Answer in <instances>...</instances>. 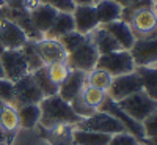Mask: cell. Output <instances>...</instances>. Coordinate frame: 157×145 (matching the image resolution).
<instances>
[{
	"mask_svg": "<svg viewBox=\"0 0 157 145\" xmlns=\"http://www.w3.org/2000/svg\"><path fill=\"white\" fill-rule=\"evenodd\" d=\"M130 55L134 58L135 66H152L157 65V36L135 39L130 47Z\"/></svg>",
	"mask_w": 157,
	"mask_h": 145,
	"instance_id": "obj_11",
	"label": "cell"
},
{
	"mask_svg": "<svg viewBox=\"0 0 157 145\" xmlns=\"http://www.w3.org/2000/svg\"><path fill=\"white\" fill-rule=\"evenodd\" d=\"M75 30L74 25V19L71 13H64V11H58V14L54 21V24L50 25V29L47 30V33L44 35V38H52V39H58L60 36L66 35L69 32Z\"/></svg>",
	"mask_w": 157,
	"mask_h": 145,
	"instance_id": "obj_21",
	"label": "cell"
},
{
	"mask_svg": "<svg viewBox=\"0 0 157 145\" xmlns=\"http://www.w3.org/2000/svg\"><path fill=\"white\" fill-rule=\"evenodd\" d=\"M107 145H141V143H140V140L137 137H134L130 133L123 131V133L113 134Z\"/></svg>",
	"mask_w": 157,
	"mask_h": 145,
	"instance_id": "obj_35",
	"label": "cell"
},
{
	"mask_svg": "<svg viewBox=\"0 0 157 145\" xmlns=\"http://www.w3.org/2000/svg\"><path fill=\"white\" fill-rule=\"evenodd\" d=\"M35 82L38 85V88L41 90L43 96H54V95H58V85L52 82V79L49 77V73H47V68L46 66H41L32 73Z\"/></svg>",
	"mask_w": 157,
	"mask_h": 145,
	"instance_id": "obj_26",
	"label": "cell"
},
{
	"mask_svg": "<svg viewBox=\"0 0 157 145\" xmlns=\"http://www.w3.org/2000/svg\"><path fill=\"white\" fill-rule=\"evenodd\" d=\"M29 13H30V19L35 25V29L39 33H43V36L47 33V30L50 29V25L54 24L58 14V11L54 6H49L44 3H36L35 6L29 10Z\"/></svg>",
	"mask_w": 157,
	"mask_h": 145,
	"instance_id": "obj_16",
	"label": "cell"
},
{
	"mask_svg": "<svg viewBox=\"0 0 157 145\" xmlns=\"http://www.w3.org/2000/svg\"><path fill=\"white\" fill-rule=\"evenodd\" d=\"M36 50L39 57H41L44 65H52L57 62H66L68 52L64 50L61 43L58 39H52V38H43L39 41H35Z\"/></svg>",
	"mask_w": 157,
	"mask_h": 145,
	"instance_id": "obj_13",
	"label": "cell"
},
{
	"mask_svg": "<svg viewBox=\"0 0 157 145\" xmlns=\"http://www.w3.org/2000/svg\"><path fill=\"white\" fill-rule=\"evenodd\" d=\"M17 115H19V125L22 129H35L39 123V104H25V106L17 107Z\"/></svg>",
	"mask_w": 157,
	"mask_h": 145,
	"instance_id": "obj_25",
	"label": "cell"
},
{
	"mask_svg": "<svg viewBox=\"0 0 157 145\" xmlns=\"http://www.w3.org/2000/svg\"><path fill=\"white\" fill-rule=\"evenodd\" d=\"M75 128L86 129V131H96V133H104V134H110V136L126 131V128L115 117H112L107 112H102V111H96L93 115L82 118L75 125Z\"/></svg>",
	"mask_w": 157,
	"mask_h": 145,
	"instance_id": "obj_5",
	"label": "cell"
},
{
	"mask_svg": "<svg viewBox=\"0 0 157 145\" xmlns=\"http://www.w3.org/2000/svg\"><path fill=\"white\" fill-rule=\"evenodd\" d=\"M36 3H44L49 6H54L57 11H64V13H72L75 8V3L72 0H27L25 2V10H30Z\"/></svg>",
	"mask_w": 157,
	"mask_h": 145,
	"instance_id": "obj_32",
	"label": "cell"
},
{
	"mask_svg": "<svg viewBox=\"0 0 157 145\" xmlns=\"http://www.w3.org/2000/svg\"><path fill=\"white\" fill-rule=\"evenodd\" d=\"M5 77V73H3V68H2V63H0V79Z\"/></svg>",
	"mask_w": 157,
	"mask_h": 145,
	"instance_id": "obj_43",
	"label": "cell"
},
{
	"mask_svg": "<svg viewBox=\"0 0 157 145\" xmlns=\"http://www.w3.org/2000/svg\"><path fill=\"white\" fill-rule=\"evenodd\" d=\"M102 27L116 39V43L120 44L121 49L130 50V47L134 46L135 36H134L132 29H130V25L127 22L118 19V21H113V22H109V24H104Z\"/></svg>",
	"mask_w": 157,
	"mask_h": 145,
	"instance_id": "obj_17",
	"label": "cell"
},
{
	"mask_svg": "<svg viewBox=\"0 0 157 145\" xmlns=\"http://www.w3.org/2000/svg\"><path fill=\"white\" fill-rule=\"evenodd\" d=\"M71 14L74 19L75 32L82 35H90L96 27H99L94 5H75Z\"/></svg>",
	"mask_w": 157,
	"mask_h": 145,
	"instance_id": "obj_12",
	"label": "cell"
},
{
	"mask_svg": "<svg viewBox=\"0 0 157 145\" xmlns=\"http://www.w3.org/2000/svg\"><path fill=\"white\" fill-rule=\"evenodd\" d=\"M5 104H6V103H3L2 99H0V112H2V109L5 107Z\"/></svg>",
	"mask_w": 157,
	"mask_h": 145,
	"instance_id": "obj_45",
	"label": "cell"
},
{
	"mask_svg": "<svg viewBox=\"0 0 157 145\" xmlns=\"http://www.w3.org/2000/svg\"><path fill=\"white\" fill-rule=\"evenodd\" d=\"M43 98L44 96L41 90L38 88L32 73L22 76L14 82V103H13V106L16 109L25 106V104H39Z\"/></svg>",
	"mask_w": 157,
	"mask_h": 145,
	"instance_id": "obj_9",
	"label": "cell"
},
{
	"mask_svg": "<svg viewBox=\"0 0 157 145\" xmlns=\"http://www.w3.org/2000/svg\"><path fill=\"white\" fill-rule=\"evenodd\" d=\"M0 18H2V11H0Z\"/></svg>",
	"mask_w": 157,
	"mask_h": 145,
	"instance_id": "obj_49",
	"label": "cell"
},
{
	"mask_svg": "<svg viewBox=\"0 0 157 145\" xmlns=\"http://www.w3.org/2000/svg\"><path fill=\"white\" fill-rule=\"evenodd\" d=\"M3 142H6V136L3 133V129L0 128V143H3Z\"/></svg>",
	"mask_w": 157,
	"mask_h": 145,
	"instance_id": "obj_41",
	"label": "cell"
},
{
	"mask_svg": "<svg viewBox=\"0 0 157 145\" xmlns=\"http://www.w3.org/2000/svg\"><path fill=\"white\" fill-rule=\"evenodd\" d=\"M110 137V134L78 129L75 126L72 129V145H107Z\"/></svg>",
	"mask_w": 157,
	"mask_h": 145,
	"instance_id": "obj_23",
	"label": "cell"
},
{
	"mask_svg": "<svg viewBox=\"0 0 157 145\" xmlns=\"http://www.w3.org/2000/svg\"><path fill=\"white\" fill-rule=\"evenodd\" d=\"M96 2H99V0H93V3H96Z\"/></svg>",
	"mask_w": 157,
	"mask_h": 145,
	"instance_id": "obj_47",
	"label": "cell"
},
{
	"mask_svg": "<svg viewBox=\"0 0 157 145\" xmlns=\"http://www.w3.org/2000/svg\"><path fill=\"white\" fill-rule=\"evenodd\" d=\"M141 90H143L141 79L135 71H132V73L113 77L112 84L107 90V96L118 103V101H121V99L137 93V91H141Z\"/></svg>",
	"mask_w": 157,
	"mask_h": 145,
	"instance_id": "obj_6",
	"label": "cell"
},
{
	"mask_svg": "<svg viewBox=\"0 0 157 145\" xmlns=\"http://www.w3.org/2000/svg\"><path fill=\"white\" fill-rule=\"evenodd\" d=\"M0 39L5 49H21L29 38L14 22L0 18Z\"/></svg>",
	"mask_w": 157,
	"mask_h": 145,
	"instance_id": "obj_15",
	"label": "cell"
},
{
	"mask_svg": "<svg viewBox=\"0 0 157 145\" xmlns=\"http://www.w3.org/2000/svg\"><path fill=\"white\" fill-rule=\"evenodd\" d=\"M85 84H86V73L78 70H71L69 76L58 85V96L66 103H71L82 91Z\"/></svg>",
	"mask_w": 157,
	"mask_h": 145,
	"instance_id": "obj_14",
	"label": "cell"
},
{
	"mask_svg": "<svg viewBox=\"0 0 157 145\" xmlns=\"http://www.w3.org/2000/svg\"><path fill=\"white\" fill-rule=\"evenodd\" d=\"M49 77L52 79V82L60 85L64 79H66L71 73V68L66 62H57V63H52V65H46Z\"/></svg>",
	"mask_w": 157,
	"mask_h": 145,
	"instance_id": "obj_29",
	"label": "cell"
},
{
	"mask_svg": "<svg viewBox=\"0 0 157 145\" xmlns=\"http://www.w3.org/2000/svg\"><path fill=\"white\" fill-rule=\"evenodd\" d=\"M112 76L104 71V70H99V68H94L91 70L90 73H86V85H91V87H96L99 90H104L107 93V90L112 84Z\"/></svg>",
	"mask_w": 157,
	"mask_h": 145,
	"instance_id": "obj_28",
	"label": "cell"
},
{
	"mask_svg": "<svg viewBox=\"0 0 157 145\" xmlns=\"http://www.w3.org/2000/svg\"><path fill=\"white\" fill-rule=\"evenodd\" d=\"M27 0H0V6H5L10 10H25Z\"/></svg>",
	"mask_w": 157,
	"mask_h": 145,
	"instance_id": "obj_37",
	"label": "cell"
},
{
	"mask_svg": "<svg viewBox=\"0 0 157 145\" xmlns=\"http://www.w3.org/2000/svg\"><path fill=\"white\" fill-rule=\"evenodd\" d=\"M86 38L88 35H82V33H78V32H69L66 35H63L58 38V41L61 43V46L64 47V50L68 52V54H71L72 50H75L78 46H82L85 41H86Z\"/></svg>",
	"mask_w": 157,
	"mask_h": 145,
	"instance_id": "obj_31",
	"label": "cell"
},
{
	"mask_svg": "<svg viewBox=\"0 0 157 145\" xmlns=\"http://www.w3.org/2000/svg\"><path fill=\"white\" fill-rule=\"evenodd\" d=\"M3 50H6V49H5V46H3V43H2V39H0V55L3 54Z\"/></svg>",
	"mask_w": 157,
	"mask_h": 145,
	"instance_id": "obj_42",
	"label": "cell"
},
{
	"mask_svg": "<svg viewBox=\"0 0 157 145\" xmlns=\"http://www.w3.org/2000/svg\"><path fill=\"white\" fill-rule=\"evenodd\" d=\"M39 111H41V117H39V126L41 128H55L60 125H71L75 126L78 122L82 120L78 117L71 104L61 99L58 95L54 96H46L39 103Z\"/></svg>",
	"mask_w": 157,
	"mask_h": 145,
	"instance_id": "obj_1",
	"label": "cell"
},
{
	"mask_svg": "<svg viewBox=\"0 0 157 145\" xmlns=\"http://www.w3.org/2000/svg\"><path fill=\"white\" fill-rule=\"evenodd\" d=\"M141 125H143V129H145V136L148 139H157V111L152 112L149 117H146L141 122Z\"/></svg>",
	"mask_w": 157,
	"mask_h": 145,
	"instance_id": "obj_36",
	"label": "cell"
},
{
	"mask_svg": "<svg viewBox=\"0 0 157 145\" xmlns=\"http://www.w3.org/2000/svg\"><path fill=\"white\" fill-rule=\"evenodd\" d=\"M135 39L141 38H154L157 36V14L152 8L138 10L130 16L129 22Z\"/></svg>",
	"mask_w": 157,
	"mask_h": 145,
	"instance_id": "obj_7",
	"label": "cell"
},
{
	"mask_svg": "<svg viewBox=\"0 0 157 145\" xmlns=\"http://www.w3.org/2000/svg\"><path fill=\"white\" fill-rule=\"evenodd\" d=\"M96 68L107 71L112 77H116V76L135 71V63L129 50L120 49V50L99 55L96 62Z\"/></svg>",
	"mask_w": 157,
	"mask_h": 145,
	"instance_id": "obj_2",
	"label": "cell"
},
{
	"mask_svg": "<svg viewBox=\"0 0 157 145\" xmlns=\"http://www.w3.org/2000/svg\"><path fill=\"white\" fill-rule=\"evenodd\" d=\"M82 96L86 101L88 106H91L93 109L98 111L99 106L102 104V101H104V98L107 96V93L104 90H99L96 87H91V85H86L85 84V87L82 88Z\"/></svg>",
	"mask_w": 157,
	"mask_h": 145,
	"instance_id": "obj_30",
	"label": "cell"
},
{
	"mask_svg": "<svg viewBox=\"0 0 157 145\" xmlns=\"http://www.w3.org/2000/svg\"><path fill=\"white\" fill-rule=\"evenodd\" d=\"M22 54L25 57V62H27V66H29V73H33L35 70L41 68V66H46V65L43 63L41 57H39L38 50H36V44L35 41H32V39H27V43H25L22 47Z\"/></svg>",
	"mask_w": 157,
	"mask_h": 145,
	"instance_id": "obj_27",
	"label": "cell"
},
{
	"mask_svg": "<svg viewBox=\"0 0 157 145\" xmlns=\"http://www.w3.org/2000/svg\"><path fill=\"white\" fill-rule=\"evenodd\" d=\"M94 10H96L99 25L118 21L121 18V11H123V8L115 0H99V2L94 3Z\"/></svg>",
	"mask_w": 157,
	"mask_h": 145,
	"instance_id": "obj_20",
	"label": "cell"
},
{
	"mask_svg": "<svg viewBox=\"0 0 157 145\" xmlns=\"http://www.w3.org/2000/svg\"><path fill=\"white\" fill-rule=\"evenodd\" d=\"M120 106L127 115H130L137 122H143L146 117H149L152 112L157 111V101L149 98L145 91H137V93L130 95L121 101H118Z\"/></svg>",
	"mask_w": 157,
	"mask_h": 145,
	"instance_id": "obj_3",
	"label": "cell"
},
{
	"mask_svg": "<svg viewBox=\"0 0 157 145\" xmlns=\"http://www.w3.org/2000/svg\"><path fill=\"white\" fill-rule=\"evenodd\" d=\"M75 5H94L93 0H72Z\"/></svg>",
	"mask_w": 157,
	"mask_h": 145,
	"instance_id": "obj_39",
	"label": "cell"
},
{
	"mask_svg": "<svg viewBox=\"0 0 157 145\" xmlns=\"http://www.w3.org/2000/svg\"><path fill=\"white\" fill-rule=\"evenodd\" d=\"M99 58V52L93 43L91 36L88 35L86 41L78 46L75 50H72L71 54L66 57V63L69 65L71 70H78L83 73H90L91 70L96 68V62Z\"/></svg>",
	"mask_w": 157,
	"mask_h": 145,
	"instance_id": "obj_4",
	"label": "cell"
},
{
	"mask_svg": "<svg viewBox=\"0 0 157 145\" xmlns=\"http://www.w3.org/2000/svg\"><path fill=\"white\" fill-rule=\"evenodd\" d=\"M0 128L3 129V133L6 136V143H13V140L16 139V134L19 133L21 125H19V115L17 109L11 104H5V107L0 112Z\"/></svg>",
	"mask_w": 157,
	"mask_h": 145,
	"instance_id": "obj_18",
	"label": "cell"
},
{
	"mask_svg": "<svg viewBox=\"0 0 157 145\" xmlns=\"http://www.w3.org/2000/svg\"><path fill=\"white\" fill-rule=\"evenodd\" d=\"M115 2L120 5L121 8H126V6H130V5H134V3L140 2V0H115Z\"/></svg>",
	"mask_w": 157,
	"mask_h": 145,
	"instance_id": "obj_38",
	"label": "cell"
},
{
	"mask_svg": "<svg viewBox=\"0 0 157 145\" xmlns=\"http://www.w3.org/2000/svg\"><path fill=\"white\" fill-rule=\"evenodd\" d=\"M0 99L11 106L14 103V82L6 77L0 79Z\"/></svg>",
	"mask_w": 157,
	"mask_h": 145,
	"instance_id": "obj_34",
	"label": "cell"
},
{
	"mask_svg": "<svg viewBox=\"0 0 157 145\" xmlns=\"http://www.w3.org/2000/svg\"><path fill=\"white\" fill-rule=\"evenodd\" d=\"M141 145H157V139H143L141 140Z\"/></svg>",
	"mask_w": 157,
	"mask_h": 145,
	"instance_id": "obj_40",
	"label": "cell"
},
{
	"mask_svg": "<svg viewBox=\"0 0 157 145\" xmlns=\"http://www.w3.org/2000/svg\"><path fill=\"white\" fill-rule=\"evenodd\" d=\"M91 39H93V43L99 52V55L102 54H109V52H115V50H120V44L116 43V39L102 27V25H99V27H96L93 32L90 33Z\"/></svg>",
	"mask_w": 157,
	"mask_h": 145,
	"instance_id": "obj_19",
	"label": "cell"
},
{
	"mask_svg": "<svg viewBox=\"0 0 157 145\" xmlns=\"http://www.w3.org/2000/svg\"><path fill=\"white\" fill-rule=\"evenodd\" d=\"M49 145H72V129L71 125H60L55 128H41Z\"/></svg>",
	"mask_w": 157,
	"mask_h": 145,
	"instance_id": "obj_24",
	"label": "cell"
},
{
	"mask_svg": "<svg viewBox=\"0 0 157 145\" xmlns=\"http://www.w3.org/2000/svg\"><path fill=\"white\" fill-rule=\"evenodd\" d=\"M98 111L107 112V114H110L112 117H115L116 120L126 128L127 133H130L134 137H137V139L140 140V143H141L143 139L146 137V136H145V129H143V125H141L140 122L134 120V118L130 117V115H127L120 106H118V103L113 101L112 98H109V96L104 98V101H102V104L99 106Z\"/></svg>",
	"mask_w": 157,
	"mask_h": 145,
	"instance_id": "obj_8",
	"label": "cell"
},
{
	"mask_svg": "<svg viewBox=\"0 0 157 145\" xmlns=\"http://www.w3.org/2000/svg\"><path fill=\"white\" fill-rule=\"evenodd\" d=\"M39 145H49V143H39Z\"/></svg>",
	"mask_w": 157,
	"mask_h": 145,
	"instance_id": "obj_48",
	"label": "cell"
},
{
	"mask_svg": "<svg viewBox=\"0 0 157 145\" xmlns=\"http://www.w3.org/2000/svg\"><path fill=\"white\" fill-rule=\"evenodd\" d=\"M152 10H154V13L157 14V0H154V5H152Z\"/></svg>",
	"mask_w": 157,
	"mask_h": 145,
	"instance_id": "obj_44",
	"label": "cell"
},
{
	"mask_svg": "<svg viewBox=\"0 0 157 145\" xmlns=\"http://www.w3.org/2000/svg\"><path fill=\"white\" fill-rule=\"evenodd\" d=\"M0 145H10V143H6V142H3V143H0Z\"/></svg>",
	"mask_w": 157,
	"mask_h": 145,
	"instance_id": "obj_46",
	"label": "cell"
},
{
	"mask_svg": "<svg viewBox=\"0 0 157 145\" xmlns=\"http://www.w3.org/2000/svg\"><path fill=\"white\" fill-rule=\"evenodd\" d=\"M71 107H72V111L80 117V118H86V117H90V115H93L94 112H96V109H93L91 106H88L86 104V101L83 99V96H82V91L78 93L71 103Z\"/></svg>",
	"mask_w": 157,
	"mask_h": 145,
	"instance_id": "obj_33",
	"label": "cell"
},
{
	"mask_svg": "<svg viewBox=\"0 0 157 145\" xmlns=\"http://www.w3.org/2000/svg\"><path fill=\"white\" fill-rule=\"evenodd\" d=\"M0 63H2L5 77L13 82H16L17 79H21L25 74H29L27 62H25V57H24L21 49L3 50V54L0 55Z\"/></svg>",
	"mask_w": 157,
	"mask_h": 145,
	"instance_id": "obj_10",
	"label": "cell"
},
{
	"mask_svg": "<svg viewBox=\"0 0 157 145\" xmlns=\"http://www.w3.org/2000/svg\"><path fill=\"white\" fill-rule=\"evenodd\" d=\"M135 73L141 79V87L143 91L157 101V65L152 66H135Z\"/></svg>",
	"mask_w": 157,
	"mask_h": 145,
	"instance_id": "obj_22",
	"label": "cell"
}]
</instances>
